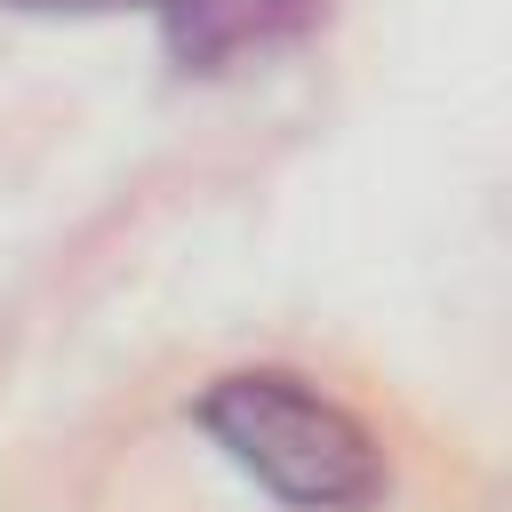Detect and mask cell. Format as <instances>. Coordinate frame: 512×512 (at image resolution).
<instances>
[{"label":"cell","mask_w":512,"mask_h":512,"mask_svg":"<svg viewBox=\"0 0 512 512\" xmlns=\"http://www.w3.org/2000/svg\"><path fill=\"white\" fill-rule=\"evenodd\" d=\"M200 424L248 480H264L296 512H368L384 496V456L368 424L288 368L216 376L200 392Z\"/></svg>","instance_id":"obj_1"},{"label":"cell","mask_w":512,"mask_h":512,"mask_svg":"<svg viewBox=\"0 0 512 512\" xmlns=\"http://www.w3.org/2000/svg\"><path fill=\"white\" fill-rule=\"evenodd\" d=\"M160 8V32L176 48L184 72H216V64H240V56H264L280 40H296L328 0H152Z\"/></svg>","instance_id":"obj_2"},{"label":"cell","mask_w":512,"mask_h":512,"mask_svg":"<svg viewBox=\"0 0 512 512\" xmlns=\"http://www.w3.org/2000/svg\"><path fill=\"white\" fill-rule=\"evenodd\" d=\"M24 16H112V8H152V0H0Z\"/></svg>","instance_id":"obj_3"}]
</instances>
